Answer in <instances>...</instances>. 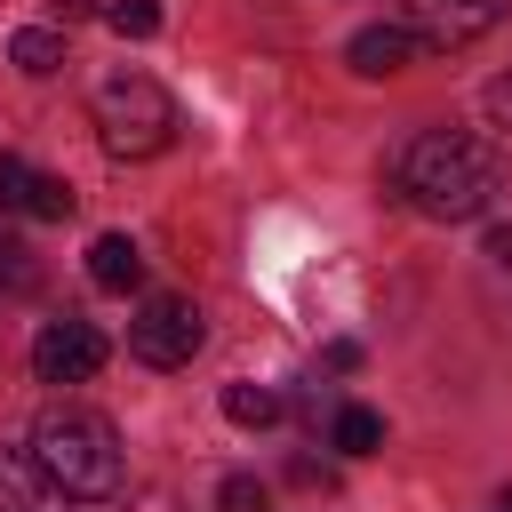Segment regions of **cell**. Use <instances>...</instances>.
I'll return each instance as SVG.
<instances>
[{
    "instance_id": "4fadbf2b",
    "label": "cell",
    "mask_w": 512,
    "mask_h": 512,
    "mask_svg": "<svg viewBox=\"0 0 512 512\" xmlns=\"http://www.w3.org/2000/svg\"><path fill=\"white\" fill-rule=\"evenodd\" d=\"M344 456H376L384 448V416L376 408H336V432H328Z\"/></svg>"
},
{
    "instance_id": "7a4b0ae2",
    "label": "cell",
    "mask_w": 512,
    "mask_h": 512,
    "mask_svg": "<svg viewBox=\"0 0 512 512\" xmlns=\"http://www.w3.org/2000/svg\"><path fill=\"white\" fill-rule=\"evenodd\" d=\"M32 464H40L72 504L120 496V472H128L120 432H112V416H96V408H40V424H32Z\"/></svg>"
},
{
    "instance_id": "277c9868",
    "label": "cell",
    "mask_w": 512,
    "mask_h": 512,
    "mask_svg": "<svg viewBox=\"0 0 512 512\" xmlns=\"http://www.w3.org/2000/svg\"><path fill=\"white\" fill-rule=\"evenodd\" d=\"M128 352H136L144 368H184V360L200 352V312H192L184 296H144L136 320H128Z\"/></svg>"
},
{
    "instance_id": "3957f363",
    "label": "cell",
    "mask_w": 512,
    "mask_h": 512,
    "mask_svg": "<svg viewBox=\"0 0 512 512\" xmlns=\"http://www.w3.org/2000/svg\"><path fill=\"white\" fill-rule=\"evenodd\" d=\"M96 136H104L112 160H152V152L176 144V96L144 72H112L96 88Z\"/></svg>"
},
{
    "instance_id": "2e32d148",
    "label": "cell",
    "mask_w": 512,
    "mask_h": 512,
    "mask_svg": "<svg viewBox=\"0 0 512 512\" xmlns=\"http://www.w3.org/2000/svg\"><path fill=\"white\" fill-rule=\"evenodd\" d=\"M208 512H264V480H256V472H232V480L216 488Z\"/></svg>"
},
{
    "instance_id": "9a60e30c",
    "label": "cell",
    "mask_w": 512,
    "mask_h": 512,
    "mask_svg": "<svg viewBox=\"0 0 512 512\" xmlns=\"http://www.w3.org/2000/svg\"><path fill=\"white\" fill-rule=\"evenodd\" d=\"M104 24H112L120 40H152V32H160V0H112Z\"/></svg>"
},
{
    "instance_id": "e0dca14e",
    "label": "cell",
    "mask_w": 512,
    "mask_h": 512,
    "mask_svg": "<svg viewBox=\"0 0 512 512\" xmlns=\"http://www.w3.org/2000/svg\"><path fill=\"white\" fill-rule=\"evenodd\" d=\"M480 112H488V128H504V136H512V72H496V80L480 88Z\"/></svg>"
},
{
    "instance_id": "7c38bea8",
    "label": "cell",
    "mask_w": 512,
    "mask_h": 512,
    "mask_svg": "<svg viewBox=\"0 0 512 512\" xmlns=\"http://www.w3.org/2000/svg\"><path fill=\"white\" fill-rule=\"evenodd\" d=\"M224 416H232L240 432H264V424L280 416V392H264V384H224Z\"/></svg>"
},
{
    "instance_id": "8fae6325",
    "label": "cell",
    "mask_w": 512,
    "mask_h": 512,
    "mask_svg": "<svg viewBox=\"0 0 512 512\" xmlns=\"http://www.w3.org/2000/svg\"><path fill=\"white\" fill-rule=\"evenodd\" d=\"M8 56H16V72H32V80H48V72L64 64V32H48V24H24V32L8 40Z\"/></svg>"
},
{
    "instance_id": "ba28073f",
    "label": "cell",
    "mask_w": 512,
    "mask_h": 512,
    "mask_svg": "<svg viewBox=\"0 0 512 512\" xmlns=\"http://www.w3.org/2000/svg\"><path fill=\"white\" fill-rule=\"evenodd\" d=\"M72 496L32 464V448H0V512H64Z\"/></svg>"
},
{
    "instance_id": "5bb4252c",
    "label": "cell",
    "mask_w": 512,
    "mask_h": 512,
    "mask_svg": "<svg viewBox=\"0 0 512 512\" xmlns=\"http://www.w3.org/2000/svg\"><path fill=\"white\" fill-rule=\"evenodd\" d=\"M32 280H40V264H32V248H24V240H16L8 224H0V296H24Z\"/></svg>"
},
{
    "instance_id": "6da1fadb",
    "label": "cell",
    "mask_w": 512,
    "mask_h": 512,
    "mask_svg": "<svg viewBox=\"0 0 512 512\" xmlns=\"http://www.w3.org/2000/svg\"><path fill=\"white\" fill-rule=\"evenodd\" d=\"M496 192H504L496 144H480L472 128H424L400 152V200L432 224H472V216H488Z\"/></svg>"
},
{
    "instance_id": "ffe728a7",
    "label": "cell",
    "mask_w": 512,
    "mask_h": 512,
    "mask_svg": "<svg viewBox=\"0 0 512 512\" xmlns=\"http://www.w3.org/2000/svg\"><path fill=\"white\" fill-rule=\"evenodd\" d=\"M504 512H512V504H504Z\"/></svg>"
},
{
    "instance_id": "d6986e66",
    "label": "cell",
    "mask_w": 512,
    "mask_h": 512,
    "mask_svg": "<svg viewBox=\"0 0 512 512\" xmlns=\"http://www.w3.org/2000/svg\"><path fill=\"white\" fill-rule=\"evenodd\" d=\"M88 8H96V0H56V16H64V24H72V16H88Z\"/></svg>"
},
{
    "instance_id": "ac0fdd59",
    "label": "cell",
    "mask_w": 512,
    "mask_h": 512,
    "mask_svg": "<svg viewBox=\"0 0 512 512\" xmlns=\"http://www.w3.org/2000/svg\"><path fill=\"white\" fill-rule=\"evenodd\" d=\"M488 256H496V264H512V224H496V232H488Z\"/></svg>"
},
{
    "instance_id": "5b68a950",
    "label": "cell",
    "mask_w": 512,
    "mask_h": 512,
    "mask_svg": "<svg viewBox=\"0 0 512 512\" xmlns=\"http://www.w3.org/2000/svg\"><path fill=\"white\" fill-rule=\"evenodd\" d=\"M504 16H512V0H408V32L424 48H472Z\"/></svg>"
},
{
    "instance_id": "52a82bcc",
    "label": "cell",
    "mask_w": 512,
    "mask_h": 512,
    "mask_svg": "<svg viewBox=\"0 0 512 512\" xmlns=\"http://www.w3.org/2000/svg\"><path fill=\"white\" fill-rule=\"evenodd\" d=\"M72 200H80V192H72L64 176H48V168L0 152V208H16V216H32V224H64Z\"/></svg>"
},
{
    "instance_id": "9c48e42d",
    "label": "cell",
    "mask_w": 512,
    "mask_h": 512,
    "mask_svg": "<svg viewBox=\"0 0 512 512\" xmlns=\"http://www.w3.org/2000/svg\"><path fill=\"white\" fill-rule=\"evenodd\" d=\"M416 48H424V40H416L408 24H360L344 56H352V72H368V80H384V72H400V64H408Z\"/></svg>"
},
{
    "instance_id": "30bf717a",
    "label": "cell",
    "mask_w": 512,
    "mask_h": 512,
    "mask_svg": "<svg viewBox=\"0 0 512 512\" xmlns=\"http://www.w3.org/2000/svg\"><path fill=\"white\" fill-rule=\"evenodd\" d=\"M88 280H96L104 296L144 288V248H136L128 232H96V248H88Z\"/></svg>"
},
{
    "instance_id": "8992f818",
    "label": "cell",
    "mask_w": 512,
    "mask_h": 512,
    "mask_svg": "<svg viewBox=\"0 0 512 512\" xmlns=\"http://www.w3.org/2000/svg\"><path fill=\"white\" fill-rule=\"evenodd\" d=\"M96 368H104V336L88 320H48L32 336V376L40 384H88Z\"/></svg>"
}]
</instances>
